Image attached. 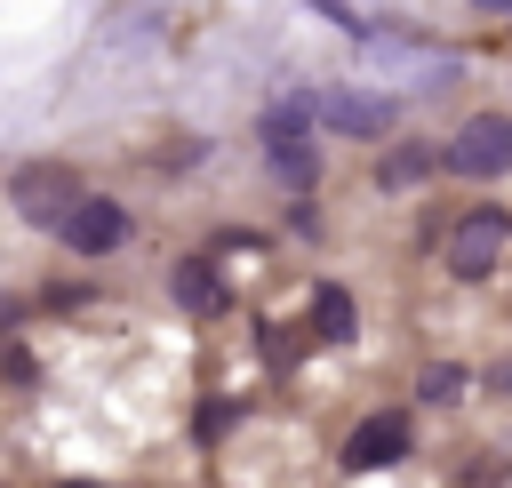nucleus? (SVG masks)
<instances>
[{
	"instance_id": "nucleus-1",
	"label": "nucleus",
	"mask_w": 512,
	"mask_h": 488,
	"mask_svg": "<svg viewBox=\"0 0 512 488\" xmlns=\"http://www.w3.org/2000/svg\"><path fill=\"white\" fill-rule=\"evenodd\" d=\"M72 200H80V168H72V160H32V168L8 176V208H16L32 232H56Z\"/></svg>"
},
{
	"instance_id": "nucleus-2",
	"label": "nucleus",
	"mask_w": 512,
	"mask_h": 488,
	"mask_svg": "<svg viewBox=\"0 0 512 488\" xmlns=\"http://www.w3.org/2000/svg\"><path fill=\"white\" fill-rule=\"evenodd\" d=\"M504 240H512V216H504V208L456 216V232H448V272H456V280H488L496 256H504Z\"/></svg>"
},
{
	"instance_id": "nucleus-3",
	"label": "nucleus",
	"mask_w": 512,
	"mask_h": 488,
	"mask_svg": "<svg viewBox=\"0 0 512 488\" xmlns=\"http://www.w3.org/2000/svg\"><path fill=\"white\" fill-rule=\"evenodd\" d=\"M448 168H456V176H504V168H512V120H504V112H472V120L448 136Z\"/></svg>"
},
{
	"instance_id": "nucleus-4",
	"label": "nucleus",
	"mask_w": 512,
	"mask_h": 488,
	"mask_svg": "<svg viewBox=\"0 0 512 488\" xmlns=\"http://www.w3.org/2000/svg\"><path fill=\"white\" fill-rule=\"evenodd\" d=\"M312 120L336 128V136H384L400 120V104L376 96V88H328V96H312Z\"/></svg>"
},
{
	"instance_id": "nucleus-5",
	"label": "nucleus",
	"mask_w": 512,
	"mask_h": 488,
	"mask_svg": "<svg viewBox=\"0 0 512 488\" xmlns=\"http://www.w3.org/2000/svg\"><path fill=\"white\" fill-rule=\"evenodd\" d=\"M64 248H80V256H112L120 240H128V208L120 200H104V192H80L72 208H64Z\"/></svg>"
},
{
	"instance_id": "nucleus-6",
	"label": "nucleus",
	"mask_w": 512,
	"mask_h": 488,
	"mask_svg": "<svg viewBox=\"0 0 512 488\" xmlns=\"http://www.w3.org/2000/svg\"><path fill=\"white\" fill-rule=\"evenodd\" d=\"M400 456H408V416H392V408L360 416L352 440H344V472H376V464H400Z\"/></svg>"
},
{
	"instance_id": "nucleus-7",
	"label": "nucleus",
	"mask_w": 512,
	"mask_h": 488,
	"mask_svg": "<svg viewBox=\"0 0 512 488\" xmlns=\"http://www.w3.org/2000/svg\"><path fill=\"white\" fill-rule=\"evenodd\" d=\"M168 288H176V304H184V312H200V320H208V312H224V280H216V264H208V256H184V264L168 272Z\"/></svg>"
},
{
	"instance_id": "nucleus-8",
	"label": "nucleus",
	"mask_w": 512,
	"mask_h": 488,
	"mask_svg": "<svg viewBox=\"0 0 512 488\" xmlns=\"http://www.w3.org/2000/svg\"><path fill=\"white\" fill-rule=\"evenodd\" d=\"M312 320H320V336H328V344H352V328H360V320H352V296H344L336 280H320V288H312Z\"/></svg>"
},
{
	"instance_id": "nucleus-9",
	"label": "nucleus",
	"mask_w": 512,
	"mask_h": 488,
	"mask_svg": "<svg viewBox=\"0 0 512 488\" xmlns=\"http://www.w3.org/2000/svg\"><path fill=\"white\" fill-rule=\"evenodd\" d=\"M264 144H272V168H280V184H296V192H304V184L320 176V152H312L304 136H264Z\"/></svg>"
},
{
	"instance_id": "nucleus-10",
	"label": "nucleus",
	"mask_w": 512,
	"mask_h": 488,
	"mask_svg": "<svg viewBox=\"0 0 512 488\" xmlns=\"http://www.w3.org/2000/svg\"><path fill=\"white\" fill-rule=\"evenodd\" d=\"M432 168H440L432 144H400L392 160H376V184H416V176H432Z\"/></svg>"
},
{
	"instance_id": "nucleus-11",
	"label": "nucleus",
	"mask_w": 512,
	"mask_h": 488,
	"mask_svg": "<svg viewBox=\"0 0 512 488\" xmlns=\"http://www.w3.org/2000/svg\"><path fill=\"white\" fill-rule=\"evenodd\" d=\"M456 392H464V368H456V360H432V368L416 376V400H424V408H440V400H456Z\"/></svg>"
},
{
	"instance_id": "nucleus-12",
	"label": "nucleus",
	"mask_w": 512,
	"mask_h": 488,
	"mask_svg": "<svg viewBox=\"0 0 512 488\" xmlns=\"http://www.w3.org/2000/svg\"><path fill=\"white\" fill-rule=\"evenodd\" d=\"M304 8H320V16L344 24V32H360V8H352V0H304Z\"/></svg>"
},
{
	"instance_id": "nucleus-13",
	"label": "nucleus",
	"mask_w": 512,
	"mask_h": 488,
	"mask_svg": "<svg viewBox=\"0 0 512 488\" xmlns=\"http://www.w3.org/2000/svg\"><path fill=\"white\" fill-rule=\"evenodd\" d=\"M472 8H488V16H512V0H472Z\"/></svg>"
},
{
	"instance_id": "nucleus-14",
	"label": "nucleus",
	"mask_w": 512,
	"mask_h": 488,
	"mask_svg": "<svg viewBox=\"0 0 512 488\" xmlns=\"http://www.w3.org/2000/svg\"><path fill=\"white\" fill-rule=\"evenodd\" d=\"M496 384H504V392H512V360H504V368H496Z\"/></svg>"
},
{
	"instance_id": "nucleus-15",
	"label": "nucleus",
	"mask_w": 512,
	"mask_h": 488,
	"mask_svg": "<svg viewBox=\"0 0 512 488\" xmlns=\"http://www.w3.org/2000/svg\"><path fill=\"white\" fill-rule=\"evenodd\" d=\"M56 488H96V480H56Z\"/></svg>"
},
{
	"instance_id": "nucleus-16",
	"label": "nucleus",
	"mask_w": 512,
	"mask_h": 488,
	"mask_svg": "<svg viewBox=\"0 0 512 488\" xmlns=\"http://www.w3.org/2000/svg\"><path fill=\"white\" fill-rule=\"evenodd\" d=\"M0 328H8V304H0Z\"/></svg>"
}]
</instances>
